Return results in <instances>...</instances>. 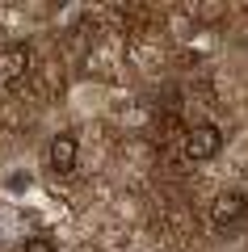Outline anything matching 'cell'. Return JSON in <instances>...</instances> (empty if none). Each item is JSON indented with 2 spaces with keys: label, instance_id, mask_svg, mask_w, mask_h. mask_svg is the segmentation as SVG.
Returning a JSON list of instances; mask_svg holds the SVG:
<instances>
[{
  "label": "cell",
  "instance_id": "obj_1",
  "mask_svg": "<svg viewBox=\"0 0 248 252\" xmlns=\"http://www.w3.org/2000/svg\"><path fill=\"white\" fill-rule=\"evenodd\" d=\"M219 147H223V130H219L214 122H198V126H189V135H185V160L202 164V160H211Z\"/></svg>",
  "mask_w": 248,
  "mask_h": 252
},
{
  "label": "cell",
  "instance_id": "obj_2",
  "mask_svg": "<svg viewBox=\"0 0 248 252\" xmlns=\"http://www.w3.org/2000/svg\"><path fill=\"white\" fill-rule=\"evenodd\" d=\"M30 46L26 42H13V46H0V84H21L30 76Z\"/></svg>",
  "mask_w": 248,
  "mask_h": 252
},
{
  "label": "cell",
  "instance_id": "obj_3",
  "mask_svg": "<svg viewBox=\"0 0 248 252\" xmlns=\"http://www.w3.org/2000/svg\"><path fill=\"white\" fill-rule=\"evenodd\" d=\"M76 156H80V139L71 135V130H59V135L51 139V147H46V164H51L59 177H68V172L76 168Z\"/></svg>",
  "mask_w": 248,
  "mask_h": 252
},
{
  "label": "cell",
  "instance_id": "obj_4",
  "mask_svg": "<svg viewBox=\"0 0 248 252\" xmlns=\"http://www.w3.org/2000/svg\"><path fill=\"white\" fill-rule=\"evenodd\" d=\"M214 227H236L240 219H244V193L240 189H227V193H219L214 198Z\"/></svg>",
  "mask_w": 248,
  "mask_h": 252
},
{
  "label": "cell",
  "instance_id": "obj_5",
  "mask_svg": "<svg viewBox=\"0 0 248 252\" xmlns=\"http://www.w3.org/2000/svg\"><path fill=\"white\" fill-rule=\"evenodd\" d=\"M21 252H55V240H51V235H30Z\"/></svg>",
  "mask_w": 248,
  "mask_h": 252
},
{
  "label": "cell",
  "instance_id": "obj_6",
  "mask_svg": "<svg viewBox=\"0 0 248 252\" xmlns=\"http://www.w3.org/2000/svg\"><path fill=\"white\" fill-rule=\"evenodd\" d=\"M26 185H30V172H13V177H9V189H13V193L26 189Z\"/></svg>",
  "mask_w": 248,
  "mask_h": 252
}]
</instances>
